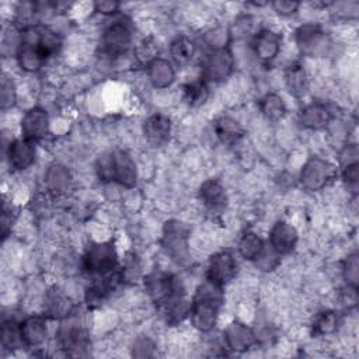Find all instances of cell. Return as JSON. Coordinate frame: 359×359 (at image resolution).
Returning a JSON list of instances; mask_svg holds the SVG:
<instances>
[{
  "mask_svg": "<svg viewBox=\"0 0 359 359\" xmlns=\"http://www.w3.org/2000/svg\"><path fill=\"white\" fill-rule=\"evenodd\" d=\"M144 287L167 323L177 324L188 316L189 304L185 300L184 286L175 275L154 271L147 275Z\"/></svg>",
  "mask_w": 359,
  "mask_h": 359,
  "instance_id": "1",
  "label": "cell"
},
{
  "mask_svg": "<svg viewBox=\"0 0 359 359\" xmlns=\"http://www.w3.org/2000/svg\"><path fill=\"white\" fill-rule=\"evenodd\" d=\"M60 45L59 35L46 27L34 25L24 28L18 36L17 62L25 72H38L59 50Z\"/></svg>",
  "mask_w": 359,
  "mask_h": 359,
  "instance_id": "2",
  "label": "cell"
},
{
  "mask_svg": "<svg viewBox=\"0 0 359 359\" xmlns=\"http://www.w3.org/2000/svg\"><path fill=\"white\" fill-rule=\"evenodd\" d=\"M223 287L205 280L201 283L194 294V299L189 304V318L192 325L202 331L209 332L217 323L219 311L223 304Z\"/></svg>",
  "mask_w": 359,
  "mask_h": 359,
  "instance_id": "3",
  "label": "cell"
},
{
  "mask_svg": "<svg viewBox=\"0 0 359 359\" xmlns=\"http://www.w3.org/2000/svg\"><path fill=\"white\" fill-rule=\"evenodd\" d=\"M97 174L102 181H112L128 188L133 187L137 178L136 164L123 150H112L102 154L97 161Z\"/></svg>",
  "mask_w": 359,
  "mask_h": 359,
  "instance_id": "4",
  "label": "cell"
},
{
  "mask_svg": "<svg viewBox=\"0 0 359 359\" xmlns=\"http://www.w3.org/2000/svg\"><path fill=\"white\" fill-rule=\"evenodd\" d=\"M133 28L126 17H116L107 25L101 36V53L109 59L119 57L126 53L132 43Z\"/></svg>",
  "mask_w": 359,
  "mask_h": 359,
  "instance_id": "5",
  "label": "cell"
},
{
  "mask_svg": "<svg viewBox=\"0 0 359 359\" xmlns=\"http://www.w3.org/2000/svg\"><path fill=\"white\" fill-rule=\"evenodd\" d=\"M118 266V255L112 243H97L87 248L83 255L84 271L100 279L112 275Z\"/></svg>",
  "mask_w": 359,
  "mask_h": 359,
  "instance_id": "6",
  "label": "cell"
},
{
  "mask_svg": "<svg viewBox=\"0 0 359 359\" xmlns=\"http://www.w3.org/2000/svg\"><path fill=\"white\" fill-rule=\"evenodd\" d=\"M188 237H189V229L178 220H168L163 227L161 245L165 254L175 264L182 266H185L191 261Z\"/></svg>",
  "mask_w": 359,
  "mask_h": 359,
  "instance_id": "7",
  "label": "cell"
},
{
  "mask_svg": "<svg viewBox=\"0 0 359 359\" xmlns=\"http://www.w3.org/2000/svg\"><path fill=\"white\" fill-rule=\"evenodd\" d=\"M234 59L229 48H213L201 65V74L203 81H222L230 76L233 72Z\"/></svg>",
  "mask_w": 359,
  "mask_h": 359,
  "instance_id": "8",
  "label": "cell"
},
{
  "mask_svg": "<svg viewBox=\"0 0 359 359\" xmlns=\"http://www.w3.org/2000/svg\"><path fill=\"white\" fill-rule=\"evenodd\" d=\"M296 43L303 55L325 56L331 49V39L317 24L300 25L296 31Z\"/></svg>",
  "mask_w": 359,
  "mask_h": 359,
  "instance_id": "9",
  "label": "cell"
},
{
  "mask_svg": "<svg viewBox=\"0 0 359 359\" xmlns=\"http://www.w3.org/2000/svg\"><path fill=\"white\" fill-rule=\"evenodd\" d=\"M57 339L60 348L70 353H80L88 345V335L83 321L73 313L62 320L57 331Z\"/></svg>",
  "mask_w": 359,
  "mask_h": 359,
  "instance_id": "10",
  "label": "cell"
},
{
  "mask_svg": "<svg viewBox=\"0 0 359 359\" xmlns=\"http://www.w3.org/2000/svg\"><path fill=\"white\" fill-rule=\"evenodd\" d=\"M334 165L320 157H310L302 168L300 182L307 191H318L324 188L334 177Z\"/></svg>",
  "mask_w": 359,
  "mask_h": 359,
  "instance_id": "11",
  "label": "cell"
},
{
  "mask_svg": "<svg viewBox=\"0 0 359 359\" xmlns=\"http://www.w3.org/2000/svg\"><path fill=\"white\" fill-rule=\"evenodd\" d=\"M237 272V261L230 251H220L209 259L206 279L219 285H227Z\"/></svg>",
  "mask_w": 359,
  "mask_h": 359,
  "instance_id": "12",
  "label": "cell"
},
{
  "mask_svg": "<svg viewBox=\"0 0 359 359\" xmlns=\"http://www.w3.org/2000/svg\"><path fill=\"white\" fill-rule=\"evenodd\" d=\"M297 243V231L287 222H276L269 231V247L280 257L292 252Z\"/></svg>",
  "mask_w": 359,
  "mask_h": 359,
  "instance_id": "13",
  "label": "cell"
},
{
  "mask_svg": "<svg viewBox=\"0 0 359 359\" xmlns=\"http://www.w3.org/2000/svg\"><path fill=\"white\" fill-rule=\"evenodd\" d=\"M49 129V118L45 109L34 107L25 112L21 121L22 137L31 142L42 139Z\"/></svg>",
  "mask_w": 359,
  "mask_h": 359,
  "instance_id": "14",
  "label": "cell"
},
{
  "mask_svg": "<svg viewBox=\"0 0 359 359\" xmlns=\"http://www.w3.org/2000/svg\"><path fill=\"white\" fill-rule=\"evenodd\" d=\"M36 150L35 144L27 139H17L8 144L7 160L11 168L25 170L35 161Z\"/></svg>",
  "mask_w": 359,
  "mask_h": 359,
  "instance_id": "15",
  "label": "cell"
},
{
  "mask_svg": "<svg viewBox=\"0 0 359 359\" xmlns=\"http://www.w3.org/2000/svg\"><path fill=\"white\" fill-rule=\"evenodd\" d=\"M20 327V335L22 345L28 348L39 346L46 339V321L43 317L39 316H31L24 318L21 323H18Z\"/></svg>",
  "mask_w": 359,
  "mask_h": 359,
  "instance_id": "16",
  "label": "cell"
},
{
  "mask_svg": "<svg viewBox=\"0 0 359 359\" xmlns=\"http://www.w3.org/2000/svg\"><path fill=\"white\" fill-rule=\"evenodd\" d=\"M282 43V35L272 29H261L252 41V49L258 59L269 62L279 53Z\"/></svg>",
  "mask_w": 359,
  "mask_h": 359,
  "instance_id": "17",
  "label": "cell"
},
{
  "mask_svg": "<svg viewBox=\"0 0 359 359\" xmlns=\"http://www.w3.org/2000/svg\"><path fill=\"white\" fill-rule=\"evenodd\" d=\"M223 337L227 348L234 352H244L250 349L257 341L252 330L243 323H231L224 330Z\"/></svg>",
  "mask_w": 359,
  "mask_h": 359,
  "instance_id": "18",
  "label": "cell"
},
{
  "mask_svg": "<svg viewBox=\"0 0 359 359\" xmlns=\"http://www.w3.org/2000/svg\"><path fill=\"white\" fill-rule=\"evenodd\" d=\"M143 132L146 139L154 144L160 146L165 143L170 137L171 133V121L168 116L161 115V114H154L150 115L143 125Z\"/></svg>",
  "mask_w": 359,
  "mask_h": 359,
  "instance_id": "19",
  "label": "cell"
},
{
  "mask_svg": "<svg viewBox=\"0 0 359 359\" xmlns=\"http://www.w3.org/2000/svg\"><path fill=\"white\" fill-rule=\"evenodd\" d=\"M332 119V112L321 102L306 105L300 112V123L309 129H323Z\"/></svg>",
  "mask_w": 359,
  "mask_h": 359,
  "instance_id": "20",
  "label": "cell"
},
{
  "mask_svg": "<svg viewBox=\"0 0 359 359\" xmlns=\"http://www.w3.org/2000/svg\"><path fill=\"white\" fill-rule=\"evenodd\" d=\"M43 310H45L46 316H49L52 318L63 320L65 317L72 314L73 304H72L70 299L62 290L53 287L45 296Z\"/></svg>",
  "mask_w": 359,
  "mask_h": 359,
  "instance_id": "21",
  "label": "cell"
},
{
  "mask_svg": "<svg viewBox=\"0 0 359 359\" xmlns=\"http://www.w3.org/2000/svg\"><path fill=\"white\" fill-rule=\"evenodd\" d=\"M147 77L156 88H165L174 81L175 72L167 59L156 57L147 63Z\"/></svg>",
  "mask_w": 359,
  "mask_h": 359,
  "instance_id": "22",
  "label": "cell"
},
{
  "mask_svg": "<svg viewBox=\"0 0 359 359\" xmlns=\"http://www.w3.org/2000/svg\"><path fill=\"white\" fill-rule=\"evenodd\" d=\"M199 198L202 203L210 210L223 209L226 205V192L219 180H206L199 188Z\"/></svg>",
  "mask_w": 359,
  "mask_h": 359,
  "instance_id": "23",
  "label": "cell"
},
{
  "mask_svg": "<svg viewBox=\"0 0 359 359\" xmlns=\"http://www.w3.org/2000/svg\"><path fill=\"white\" fill-rule=\"evenodd\" d=\"M217 137L226 144H234L244 136L243 126L230 116H222L215 123Z\"/></svg>",
  "mask_w": 359,
  "mask_h": 359,
  "instance_id": "24",
  "label": "cell"
},
{
  "mask_svg": "<svg viewBox=\"0 0 359 359\" xmlns=\"http://www.w3.org/2000/svg\"><path fill=\"white\" fill-rule=\"evenodd\" d=\"M285 83L289 93L294 97H302L307 91V74L300 63H293L285 70Z\"/></svg>",
  "mask_w": 359,
  "mask_h": 359,
  "instance_id": "25",
  "label": "cell"
},
{
  "mask_svg": "<svg viewBox=\"0 0 359 359\" xmlns=\"http://www.w3.org/2000/svg\"><path fill=\"white\" fill-rule=\"evenodd\" d=\"M265 243L262 241V238L254 233V231H247L243 234V237L238 241V252L243 258L248 259V261H257L261 254L265 250Z\"/></svg>",
  "mask_w": 359,
  "mask_h": 359,
  "instance_id": "26",
  "label": "cell"
},
{
  "mask_svg": "<svg viewBox=\"0 0 359 359\" xmlns=\"http://www.w3.org/2000/svg\"><path fill=\"white\" fill-rule=\"evenodd\" d=\"M195 49H196L195 43L187 36L175 38L170 45L171 57L178 65H187L188 62H191V59L195 55Z\"/></svg>",
  "mask_w": 359,
  "mask_h": 359,
  "instance_id": "27",
  "label": "cell"
},
{
  "mask_svg": "<svg viewBox=\"0 0 359 359\" xmlns=\"http://www.w3.org/2000/svg\"><path fill=\"white\" fill-rule=\"evenodd\" d=\"M259 109L269 121H279L286 114V105L278 94H266L259 100Z\"/></svg>",
  "mask_w": 359,
  "mask_h": 359,
  "instance_id": "28",
  "label": "cell"
},
{
  "mask_svg": "<svg viewBox=\"0 0 359 359\" xmlns=\"http://www.w3.org/2000/svg\"><path fill=\"white\" fill-rule=\"evenodd\" d=\"M339 316L334 310L321 311L313 323V332L316 335H328L338 330Z\"/></svg>",
  "mask_w": 359,
  "mask_h": 359,
  "instance_id": "29",
  "label": "cell"
},
{
  "mask_svg": "<svg viewBox=\"0 0 359 359\" xmlns=\"http://www.w3.org/2000/svg\"><path fill=\"white\" fill-rule=\"evenodd\" d=\"M45 180H46V184L50 189L62 191L70 182V174L65 167L55 164V165H50L49 170L46 171Z\"/></svg>",
  "mask_w": 359,
  "mask_h": 359,
  "instance_id": "30",
  "label": "cell"
},
{
  "mask_svg": "<svg viewBox=\"0 0 359 359\" xmlns=\"http://www.w3.org/2000/svg\"><path fill=\"white\" fill-rule=\"evenodd\" d=\"M1 345L3 348L13 349L22 345L21 335H20V327L17 323L8 320L3 321L1 324Z\"/></svg>",
  "mask_w": 359,
  "mask_h": 359,
  "instance_id": "31",
  "label": "cell"
},
{
  "mask_svg": "<svg viewBox=\"0 0 359 359\" xmlns=\"http://www.w3.org/2000/svg\"><path fill=\"white\" fill-rule=\"evenodd\" d=\"M184 95L185 100L188 101V104L191 105H198L201 102H203L208 97V87H206V81L196 80V81H191L188 84L184 86Z\"/></svg>",
  "mask_w": 359,
  "mask_h": 359,
  "instance_id": "32",
  "label": "cell"
},
{
  "mask_svg": "<svg viewBox=\"0 0 359 359\" xmlns=\"http://www.w3.org/2000/svg\"><path fill=\"white\" fill-rule=\"evenodd\" d=\"M0 100H1V109L6 111L11 107H14L15 100H17V91H15V86L11 81L10 77L4 76L1 77V83H0Z\"/></svg>",
  "mask_w": 359,
  "mask_h": 359,
  "instance_id": "33",
  "label": "cell"
},
{
  "mask_svg": "<svg viewBox=\"0 0 359 359\" xmlns=\"http://www.w3.org/2000/svg\"><path fill=\"white\" fill-rule=\"evenodd\" d=\"M344 278L349 286L358 287V278H359V264H358V254L352 252L346 257L342 266Z\"/></svg>",
  "mask_w": 359,
  "mask_h": 359,
  "instance_id": "34",
  "label": "cell"
},
{
  "mask_svg": "<svg viewBox=\"0 0 359 359\" xmlns=\"http://www.w3.org/2000/svg\"><path fill=\"white\" fill-rule=\"evenodd\" d=\"M342 175H344V181L346 184V187L349 188V191H352L353 194L358 191V180H359V164H349L342 167Z\"/></svg>",
  "mask_w": 359,
  "mask_h": 359,
  "instance_id": "35",
  "label": "cell"
},
{
  "mask_svg": "<svg viewBox=\"0 0 359 359\" xmlns=\"http://www.w3.org/2000/svg\"><path fill=\"white\" fill-rule=\"evenodd\" d=\"M135 53L136 56L142 60V62H146L150 63L153 59H156L157 56H154L156 53V48H154V43L151 39H143L139 46L135 49Z\"/></svg>",
  "mask_w": 359,
  "mask_h": 359,
  "instance_id": "36",
  "label": "cell"
},
{
  "mask_svg": "<svg viewBox=\"0 0 359 359\" xmlns=\"http://www.w3.org/2000/svg\"><path fill=\"white\" fill-rule=\"evenodd\" d=\"M271 6L280 15H292L299 10L300 3L292 1V0H278V1H272Z\"/></svg>",
  "mask_w": 359,
  "mask_h": 359,
  "instance_id": "37",
  "label": "cell"
},
{
  "mask_svg": "<svg viewBox=\"0 0 359 359\" xmlns=\"http://www.w3.org/2000/svg\"><path fill=\"white\" fill-rule=\"evenodd\" d=\"M358 157H359V153H358L356 144H346L342 149L341 154H339V160L342 163V167L358 163Z\"/></svg>",
  "mask_w": 359,
  "mask_h": 359,
  "instance_id": "38",
  "label": "cell"
},
{
  "mask_svg": "<svg viewBox=\"0 0 359 359\" xmlns=\"http://www.w3.org/2000/svg\"><path fill=\"white\" fill-rule=\"evenodd\" d=\"M13 223H14L13 208L8 206L7 203H4L3 205V210H1V233H3V237H7Z\"/></svg>",
  "mask_w": 359,
  "mask_h": 359,
  "instance_id": "39",
  "label": "cell"
},
{
  "mask_svg": "<svg viewBox=\"0 0 359 359\" xmlns=\"http://www.w3.org/2000/svg\"><path fill=\"white\" fill-rule=\"evenodd\" d=\"M153 344L150 339L147 338H140L135 342V346H133V355L135 356H140V358H144V356H150L151 355V351H153Z\"/></svg>",
  "mask_w": 359,
  "mask_h": 359,
  "instance_id": "40",
  "label": "cell"
},
{
  "mask_svg": "<svg viewBox=\"0 0 359 359\" xmlns=\"http://www.w3.org/2000/svg\"><path fill=\"white\" fill-rule=\"evenodd\" d=\"M119 3H116V1H97L95 4H94V7H95V11H98V13H101V14H105V15H114V14H116L118 13V10H119Z\"/></svg>",
  "mask_w": 359,
  "mask_h": 359,
  "instance_id": "41",
  "label": "cell"
}]
</instances>
